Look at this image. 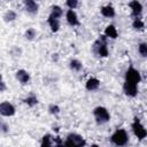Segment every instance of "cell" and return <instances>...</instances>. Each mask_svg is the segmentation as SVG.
I'll use <instances>...</instances> for the list:
<instances>
[{
  "instance_id": "cell-1",
  "label": "cell",
  "mask_w": 147,
  "mask_h": 147,
  "mask_svg": "<svg viewBox=\"0 0 147 147\" xmlns=\"http://www.w3.org/2000/svg\"><path fill=\"white\" fill-rule=\"evenodd\" d=\"M93 52L99 55L100 57H107L109 52H108V47H107V36H100V38L98 40L94 41L93 44Z\"/></svg>"
},
{
  "instance_id": "cell-2",
  "label": "cell",
  "mask_w": 147,
  "mask_h": 147,
  "mask_svg": "<svg viewBox=\"0 0 147 147\" xmlns=\"http://www.w3.org/2000/svg\"><path fill=\"white\" fill-rule=\"evenodd\" d=\"M110 141L116 146H125L129 141L127 132L124 129H117L110 137Z\"/></svg>"
},
{
  "instance_id": "cell-3",
  "label": "cell",
  "mask_w": 147,
  "mask_h": 147,
  "mask_svg": "<svg viewBox=\"0 0 147 147\" xmlns=\"http://www.w3.org/2000/svg\"><path fill=\"white\" fill-rule=\"evenodd\" d=\"M93 115H94V118L98 124H105V123L109 122V119H110V114H109L108 109L105 107H101V106L95 107L93 109Z\"/></svg>"
},
{
  "instance_id": "cell-4",
  "label": "cell",
  "mask_w": 147,
  "mask_h": 147,
  "mask_svg": "<svg viewBox=\"0 0 147 147\" xmlns=\"http://www.w3.org/2000/svg\"><path fill=\"white\" fill-rule=\"evenodd\" d=\"M86 141L85 139L78 134V133H69L67 136V139L64 141V146H72V147H80V146H85Z\"/></svg>"
},
{
  "instance_id": "cell-5",
  "label": "cell",
  "mask_w": 147,
  "mask_h": 147,
  "mask_svg": "<svg viewBox=\"0 0 147 147\" xmlns=\"http://www.w3.org/2000/svg\"><path fill=\"white\" fill-rule=\"evenodd\" d=\"M141 80V76H140V72L133 68V67H130L126 72H125V82H129V83H132V84H136L138 85Z\"/></svg>"
},
{
  "instance_id": "cell-6",
  "label": "cell",
  "mask_w": 147,
  "mask_h": 147,
  "mask_svg": "<svg viewBox=\"0 0 147 147\" xmlns=\"http://www.w3.org/2000/svg\"><path fill=\"white\" fill-rule=\"evenodd\" d=\"M132 131L134 133V136L138 138V139H144L147 137V130L145 129V126L140 123V121L136 117L133 123H132Z\"/></svg>"
},
{
  "instance_id": "cell-7",
  "label": "cell",
  "mask_w": 147,
  "mask_h": 147,
  "mask_svg": "<svg viewBox=\"0 0 147 147\" xmlns=\"http://www.w3.org/2000/svg\"><path fill=\"white\" fill-rule=\"evenodd\" d=\"M15 113H16V109H15L14 105H11L10 102L3 101V102L0 103V114L2 116L10 117V116H14Z\"/></svg>"
},
{
  "instance_id": "cell-8",
  "label": "cell",
  "mask_w": 147,
  "mask_h": 147,
  "mask_svg": "<svg viewBox=\"0 0 147 147\" xmlns=\"http://www.w3.org/2000/svg\"><path fill=\"white\" fill-rule=\"evenodd\" d=\"M123 91H124V93L127 96H132L133 98V96H136L138 94V85L132 84V83H129V82H124Z\"/></svg>"
},
{
  "instance_id": "cell-9",
  "label": "cell",
  "mask_w": 147,
  "mask_h": 147,
  "mask_svg": "<svg viewBox=\"0 0 147 147\" xmlns=\"http://www.w3.org/2000/svg\"><path fill=\"white\" fill-rule=\"evenodd\" d=\"M15 76H16V79L21 84H23V85H25V84H28L30 82V74L26 70H24V69L17 70L16 74H15Z\"/></svg>"
},
{
  "instance_id": "cell-10",
  "label": "cell",
  "mask_w": 147,
  "mask_h": 147,
  "mask_svg": "<svg viewBox=\"0 0 147 147\" xmlns=\"http://www.w3.org/2000/svg\"><path fill=\"white\" fill-rule=\"evenodd\" d=\"M65 18H67V22L71 25V26H76V25H79V20H78V16L76 14V11L74 9H69L65 14Z\"/></svg>"
},
{
  "instance_id": "cell-11",
  "label": "cell",
  "mask_w": 147,
  "mask_h": 147,
  "mask_svg": "<svg viewBox=\"0 0 147 147\" xmlns=\"http://www.w3.org/2000/svg\"><path fill=\"white\" fill-rule=\"evenodd\" d=\"M23 3H24V7H25V10L30 14H37L38 13V3L36 0H23Z\"/></svg>"
},
{
  "instance_id": "cell-12",
  "label": "cell",
  "mask_w": 147,
  "mask_h": 147,
  "mask_svg": "<svg viewBox=\"0 0 147 147\" xmlns=\"http://www.w3.org/2000/svg\"><path fill=\"white\" fill-rule=\"evenodd\" d=\"M129 6H130V8H131V10H132V15L133 16H139L140 14H141V11H142V5L138 1V0H132L130 3H129Z\"/></svg>"
},
{
  "instance_id": "cell-13",
  "label": "cell",
  "mask_w": 147,
  "mask_h": 147,
  "mask_svg": "<svg viewBox=\"0 0 147 147\" xmlns=\"http://www.w3.org/2000/svg\"><path fill=\"white\" fill-rule=\"evenodd\" d=\"M85 87H86L87 91H91V92L96 91V90L100 87V80H99L98 78H95V77H92V78H90V79L86 82Z\"/></svg>"
},
{
  "instance_id": "cell-14",
  "label": "cell",
  "mask_w": 147,
  "mask_h": 147,
  "mask_svg": "<svg viewBox=\"0 0 147 147\" xmlns=\"http://www.w3.org/2000/svg\"><path fill=\"white\" fill-rule=\"evenodd\" d=\"M47 22H48V24H49V26H51V30H52L53 32H56V31L60 29V21H59V18H56V17L49 15L48 18H47Z\"/></svg>"
},
{
  "instance_id": "cell-15",
  "label": "cell",
  "mask_w": 147,
  "mask_h": 147,
  "mask_svg": "<svg viewBox=\"0 0 147 147\" xmlns=\"http://www.w3.org/2000/svg\"><path fill=\"white\" fill-rule=\"evenodd\" d=\"M100 11H101V14H102L105 17H109V18H111V17L115 16V9H114V7L110 6V5L101 7Z\"/></svg>"
},
{
  "instance_id": "cell-16",
  "label": "cell",
  "mask_w": 147,
  "mask_h": 147,
  "mask_svg": "<svg viewBox=\"0 0 147 147\" xmlns=\"http://www.w3.org/2000/svg\"><path fill=\"white\" fill-rule=\"evenodd\" d=\"M105 34L108 37V38H111V39H116L117 38V36H118V32H117V30H116V28L114 26V25H108L107 28H106V30H105Z\"/></svg>"
},
{
  "instance_id": "cell-17",
  "label": "cell",
  "mask_w": 147,
  "mask_h": 147,
  "mask_svg": "<svg viewBox=\"0 0 147 147\" xmlns=\"http://www.w3.org/2000/svg\"><path fill=\"white\" fill-rule=\"evenodd\" d=\"M16 18H17V14H16V11H14V10H11V9L7 10V11L3 14V21L7 22V23L13 22V21H15Z\"/></svg>"
},
{
  "instance_id": "cell-18",
  "label": "cell",
  "mask_w": 147,
  "mask_h": 147,
  "mask_svg": "<svg viewBox=\"0 0 147 147\" xmlns=\"http://www.w3.org/2000/svg\"><path fill=\"white\" fill-rule=\"evenodd\" d=\"M69 67H70V69L74 70V71H80L82 68H83V64H82V62H80L79 60L72 59V60L70 61V63H69Z\"/></svg>"
},
{
  "instance_id": "cell-19",
  "label": "cell",
  "mask_w": 147,
  "mask_h": 147,
  "mask_svg": "<svg viewBox=\"0 0 147 147\" xmlns=\"http://www.w3.org/2000/svg\"><path fill=\"white\" fill-rule=\"evenodd\" d=\"M54 145V137L51 134H45L41 139V146L47 147V146H53Z\"/></svg>"
},
{
  "instance_id": "cell-20",
  "label": "cell",
  "mask_w": 147,
  "mask_h": 147,
  "mask_svg": "<svg viewBox=\"0 0 147 147\" xmlns=\"http://www.w3.org/2000/svg\"><path fill=\"white\" fill-rule=\"evenodd\" d=\"M24 103H26L29 107H33V106H36L38 103V99H37V96L34 94H30L24 99Z\"/></svg>"
},
{
  "instance_id": "cell-21",
  "label": "cell",
  "mask_w": 147,
  "mask_h": 147,
  "mask_svg": "<svg viewBox=\"0 0 147 147\" xmlns=\"http://www.w3.org/2000/svg\"><path fill=\"white\" fill-rule=\"evenodd\" d=\"M36 36H37V31H36L33 28H30V29H28V30L24 32V38H25L26 40H33Z\"/></svg>"
},
{
  "instance_id": "cell-22",
  "label": "cell",
  "mask_w": 147,
  "mask_h": 147,
  "mask_svg": "<svg viewBox=\"0 0 147 147\" xmlns=\"http://www.w3.org/2000/svg\"><path fill=\"white\" fill-rule=\"evenodd\" d=\"M62 14H63V10H62V8L60 6H53L52 7V11H51L52 16H54L56 18H60L62 16Z\"/></svg>"
},
{
  "instance_id": "cell-23",
  "label": "cell",
  "mask_w": 147,
  "mask_h": 147,
  "mask_svg": "<svg viewBox=\"0 0 147 147\" xmlns=\"http://www.w3.org/2000/svg\"><path fill=\"white\" fill-rule=\"evenodd\" d=\"M138 52L141 56L147 57V42H141L138 46Z\"/></svg>"
},
{
  "instance_id": "cell-24",
  "label": "cell",
  "mask_w": 147,
  "mask_h": 147,
  "mask_svg": "<svg viewBox=\"0 0 147 147\" xmlns=\"http://www.w3.org/2000/svg\"><path fill=\"white\" fill-rule=\"evenodd\" d=\"M132 26L136 29V30H142L144 29V22L140 20V18H136L132 23Z\"/></svg>"
},
{
  "instance_id": "cell-25",
  "label": "cell",
  "mask_w": 147,
  "mask_h": 147,
  "mask_svg": "<svg viewBox=\"0 0 147 147\" xmlns=\"http://www.w3.org/2000/svg\"><path fill=\"white\" fill-rule=\"evenodd\" d=\"M48 111L52 115H57L60 113V107L57 105H49L48 106Z\"/></svg>"
},
{
  "instance_id": "cell-26",
  "label": "cell",
  "mask_w": 147,
  "mask_h": 147,
  "mask_svg": "<svg viewBox=\"0 0 147 147\" xmlns=\"http://www.w3.org/2000/svg\"><path fill=\"white\" fill-rule=\"evenodd\" d=\"M10 54L13 55V56H21L22 55V49L20 48V47H17V46H14L11 49H10Z\"/></svg>"
},
{
  "instance_id": "cell-27",
  "label": "cell",
  "mask_w": 147,
  "mask_h": 147,
  "mask_svg": "<svg viewBox=\"0 0 147 147\" xmlns=\"http://www.w3.org/2000/svg\"><path fill=\"white\" fill-rule=\"evenodd\" d=\"M65 3L70 9H75L78 6V0H65Z\"/></svg>"
},
{
  "instance_id": "cell-28",
  "label": "cell",
  "mask_w": 147,
  "mask_h": 147,
  "mask_svg": "<svg viewBox=\"0 0 147 147\" xmlns=\"http://www.w3.org/2000/svg\"><path fill=\"white\" fill-rule=\"evenodd\" d=\"M8 131H9V126H8L6 123L2 122V123H1V132H2V133H7Z\"/></svg>"
},
{
  "instance_id": "cell-29",
  "label": "cell",
  "mask_w": 147,
  "mask_h": 147,
  "mask_svg": "<svg viewBox=\"0 0 147 147\" xmlns=\"http://www.w3.org/2000/svg\"><path fill=\"white\" fill-rule=\"evenodd\" d=\"M1 87H0V92H5L6 91V82L3 79H1V83H0Z\"/></svg>"
},
{
  "instance_id": "cell-30",
  "label": "cell",
  "mask_w": 147,
  "mask_h": 147,
  "mask_svg": "<svg viewBox=\"0 0 147 147\" xmlns=\"http://www.w3.org/2000/svg\"><path fill=\"white\" fill-rule=\"evenodd\" d=\"M3 1H6V2H10V1H13V0H3Z\"/></svg>"
},
{
  "instance_id": "cell-31",
  "label": "cell",
  "mask_w": 147,
  "mask_h": 147,
  "mask_svg": "<svg viewBox=\"0 0 147 147\" xmlns=\"http://www.w3.org/2000/svg\"><path fill=\"white\" fill-rule=\"evenodd\" d=\"M36 1H39V0H36Z\"/></svg>"
}]
</instances>
